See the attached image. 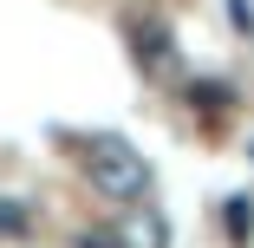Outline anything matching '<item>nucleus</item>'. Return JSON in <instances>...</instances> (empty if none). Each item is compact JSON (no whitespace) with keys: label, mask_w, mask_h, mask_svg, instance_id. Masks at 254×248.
<instances>
[{"label":"nucleus","mask_w":254,"mask_h":248,"mask_svg":"<svg viewBox=\"0 0 254 248\" xmlns=\"http://www.w3.org/2000/svg\"><path fill=\"white\" fill-rule=\"evenodd\" d=\"M78 151H85L78 164H85V176H91L98 196H111V203H143V189H150V164L137 157V144H130V137L98 131V137L78 144Z\"/></svg>","instance_id":"f257e3e1"},{"label":"nucleus","mask_w":254,"mask_h":248,"mask_svg":"<svg viewBox=\"0 0 254 248\" xmlns=\"http://www.w3.org/2000/svg\"><path fill=\"white\" fill-rule=\"evenodd\" d=\"M111 235H118V248H170V222L157 209H124Z\"/></svg>","instance_id":"f03ea898"},{"label":"nucleus","mask_w":254,"mask_h":248,"mask_svg":"<svg viewBox=\"0 0 254 248\" xmlns=\"http://www.w3.org/2000/svg\"><path fill=\"white\" fill-rule=\"evenodd\" d=\"M26 229H33L26 203H13V196H0V235H26Z\"/></svg>","instance_id":"7ed1b4c3"},{"label":"nucleus","mask_w":254,"mask_h":248,"mask_svg":"<svg viewBox=\"0 0 254 248\" xmlns=\"http://www.w3.org/2000/svg\"><path fill=\"white\" fill-rule=\"evenodd\" d=\"M254 203H248V196H235V203H228V229L235 235H254V216H248Z\"/></svg>","instance_id":"20e7f679"},{"label":"nucleus","mask_w":254,"mask_h":248,"mask_svg":"<svg viewBox=\"0 0 254 248\" xmlns=\"http://www.w3.org/2000/svg\"><path fill=\"white\" fill-rule=\"evenodd\" d=\"M78 248H118V235L111 229H91V235H78Z\"/></svg>","instance_id":"39448f33"}]
</instances>
